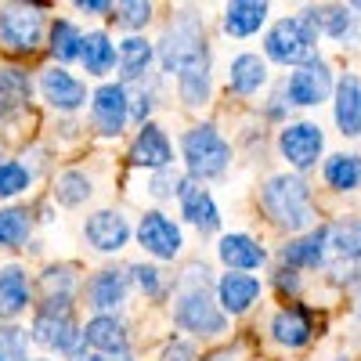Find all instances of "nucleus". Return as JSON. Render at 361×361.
<instances>
[{"label":"nucleus","mask_w":361,"mask_h":361,"mask_svg":"<svg viewBox=\"0 0 361 361\" xmlns=\"http://www.w3.org/2000/svg\"><path fill=\"white\" fill-rule=\"evenodd\" d=\"M329 250V228H311L307 235L293 238L282 246V264L286 267H318Z\"/></svg>","instance_id":"nucleus-24"},{"label":"nucleus","mask_w":361,"mask_h":361,"mask_svg":"<svg viewBox=\"0 0 361 361\" xmlns=\"http://www.w3.org/2000/svg\"><path fill=\"white\" fill-rule=\"evenodd\" d=\"M80 62H83V69H87L90 76H105V73H112V66H119V51H116V44L109 40V33L94 29V33L83 37Z\"/></svg>","instance_id":"nucleus-27"},{"label":"nucleus","mask_w":361,"mask_h":361,"mask_svg":"<svg viewBox=\"0 0 361 361\" xmlns=\"http://www.w3.org/2000/svg\"><path fill=\"white\" fill-rule=\"evenodd\" d=\"M311 336H314V325H311V314L304 307H282V311H275V318H271V340H275L279 347H286V350L307 347Z\"/></svg>","instance_id":"nucleus-20"},{"label":"nucleus","mask_w":361,"mask_h":361,"mask_svg":"<svg viewBox=\"0 0 361 361\" xmlns=\"http://www.w3.org/2000/svg\"><path fill=\"white\" fill-rule=\"evenodd\" d=\"M29 333H33V340L44 343L47 350L80 357L83 329L73 322V314H47V311H37V314H33V325H29Z\"/></svg>","instance_id":"nucleus-10"},{"label":"nucleus","mask_w":361,"mask_h":361,"mask_svg":"<svg viewBox=\"0 0 361 361\" xmlns=\"http://www.w3.org/2000/svg\"><path fill=\"white\" fill-rule=\"evenodd\" d=\"M322 177L333 192H354L361 188V156L357 152H336L322 166Z\"/></svg>","instance_id":"nucleus-29"},{"label":"nucleus","mask_w":361,"mask_h":361,"mask_svg":"<svg viewBox=\"0 0 361 361\" xmlns=\"http://www.w3.org/2000/svg\"><path fill=\"white\" fill-rule=\"evenodd\" d=\"M90 177L87 173H80V170H62L54 177V202H62V206H83L87 199H90Z\"/></svg>","instance_id":"nucleus-34"},{"label":"nucleus","mask_w":361,"mask_h":361,"mask_svg":"<svg viewBox=\"0 0 361 361\" xmlns=\"http://www.w3.org/2000/svg\"><path fill=\"white\" fill-rule=\"evenodd\" d=\"M116 18H119V25H127V29H141V25L152 22V4H145V0H119Z\"/></svg>","instance_id":"nucleus-38"},{"label":"nucleus","mask_w":361,"mask_h":361,"mask_svg":"<svg viewBox=\"0 0 361 361\" xmlns=\"http://www.w3.org/2000/svg\"><path fill=\"white\" fill-rule=\"evenodd\" d=\"M40 94H44V102H47L51 109H58V112H76V109L87 102V87H83V80H76L69 69L54 66V69H44V76H40Z\"/></svg>","instance_id":"nucleus-15"},{"label":"nucleus","mask_w":361,"mask_h":361,"mask_svg":"<svg viewBox=\"0 0 361 361\" xmlns=\"http://www.w3.org/2000/svg\"><path fill=\"white\" fill-rule=\"evenodd\" d=\"M267 83V62L260 54H235L231 58V69H228V87L235 90V94H243V98H250V94H257V90Z\"/></svg>","instance_id":"nucleus-25"},{"label":"nucleus","mask_w":361,"mask_h":361,"mask_svg":"<svg viewBox=\"0 0 361 361\" xmlns=\"http://www.w3.org/2000/svg\"><path fill=\"white\" fill-rule=\"evenodd\" d=\"M173 322L192 336H221L228 329V314L221 311L217 296L206 289V282L180 286L173 296Z\"/></svg>","instance_id":"nucleus-3"},{"label":"nucleus","mask_w":361,"mask_h":361,"mask_svg":"<svg viewBox=\"0 0 361 361\" xmlns=\"http://www.w3.org/2000/svg\"><path fill=\"white\" fill-rule=\"evenodd\" d=\"M275 286H279L282 293H296V289H300V279L293 275V271H279V275H275Z\"/></svg>","instance_id":"nucleus-44"},{"label":"nucleus","mask_w":361,"mask_h":361,"mask_svg":"<svg viewBox=\"0 0 361 361\" xmlns=\"http://www.w3.org/2000/svg\"><path fill=\"white\" fill-rule=\"evenodd\" d=\"M0 119H4V112H0Z\"/></svg>","instance_id":"nucleus-50"},{"label":"nucleus","mask_w":361,"mask_h":361,"mask_svg":"<svg viewBox=\"0 0 361 361\" xmlns=\"http://www.w3.org/2000/svg\"><path fill=\"white\" fill-rule=\"evenodd\" d=\"M159 62L170 76H185L195 69H209L206 29L195 15H180L159 40Z\"/></svg>","instance_id":"nucleus-2"},{"label":"nucleus","mask_w":361,"mask_h":361,"mask_svg":"<svg viewBox=\"0 0 361 361\" xmlns=\"http://www.w3.org/2000/svg\"><path fill=\"white\" fill-rule=\"evenodd\" d=\"M83 343L94 350V354H105V357H127L130 350V336H127V325L119 322L116 314H94L87 325H83Z\"/></svg>","instance_id":"nucleus-14"},{"label":"nucleus","mask_w":361,"mask_h":361,"mask_svg":"<svg viewBox=\"0 0 361 361\" xmlns=\"http://www.w3.org/2000/svg\"><path fill=\"white\" fill-rule=\"evenodd\" d=\"M322 148H325V134L311 119H296V123H286L279 130V152L293 170H311L322 159Z\"/></svg>","instance_id":"nucleus-8"},{"label":"nucleus","mask_w":361,"mask_h":361,"mask_svg":"<svg viewBox=\"0 0 361 361\" xmlns=\"http://www.w3.org/2000/svg\"><path fill=\"white\" fill-rule=\"evenodd\" d=\"M29 94H33V83H29L25 69L18 66H0V112H15L29 102Z\"/></svg>","instance_id":"nucleus-30"},{"label":"nucleus","mask_w":361,"mask_h":361,"mask_svg":"<svg viewBox=\"0 0 361 361\" xmlns=\"http://www.w3.org/2000/svg\"><path fill=\"white\" fill-rule=\"evenodd\" d=\"M0 44L11 54H33L44 44V15L29 4L0 8Z\"/></svg>","instance_id":"nucleus-7"},{"label":"nucleus","mask_w":361,"mask_h":361,"mask_svg":"<svg viewBox=\"0 0 361 361\" xmlns=\"http://www.w3.org/2000/svg\"><path fill=\"white\" fill-rule=\"evenodd\" d=\"M180 217H185L192 228H199L202 235H214L221 228V209L214 202V195H209L199 180H185V188H180Z\"/></svg>","instance_id":"nucleus-17"},{"label":"nucleus","mask_w":361,"mask_h":361,"mask_svg":"<svg viewBox=\"0 0 361 361\" xmlns=\"http://www.w3.org/2000/svg\"><path fill=\"white\" fill-rule=\"evenodd\" d=\"M286 98L289 105H300V109H311V105H322L336 94V80H333V69H329L325 58H311V62L296 66L289 76H286Z\"/></svg>","instance_id":"nucleus-6"},{"label":"nucleus","mask_w":361,"mask_h":361,"mask_svg":"<svg viewBox=\"0 0 361 361\" xmlns=\"http://www.w3.org/2000/svg\"><path fill=\"white\" fill-rule=\"evenodd\" d=\"M217 257L228 264V271H257L264 260H267V253H264V246L257 243L253 235H243V231H231V235H224L221 243H217Z\"/></svg>","instance_id":"nucleus-22"},{"label":"nucleus","mask_w":361,"mask_h":361,"mask_svg":"<svg viewBox=\"0 0 361 361\" xmlns=\"http://www.w3.org/2000/svg\"><path fill=\"white\" fill-rule=\"evenodd\" d=\"M159 361H195V347H192V343L173 340V343L163 350V357H159Z\"/></svg>","instance_id":"nucleus-41"},{"label":"nucleus","mask_w":361,"mask_h":361,"mask_svg":"<svg viewBox=\"0 0 361 361\" xmlns=\"http://www.w3.org/2000/svg\"><path fill=\"white\" fill-rule=\"evenodd\" d=\"M127 293H130V275L127 271L105 267V271H98V275L87 282V304L94 307L98 314H109V311H116L119 304H123Z\"/></svg>","instance_id":"nucleus-18"},{"label":"nucleus","mask_w":361,"mask_h":361,"mask_svg":"<svg viewBox=\"0 0 361 361\" xmlns=\"http://www.w3.org/2000/svg\"><path fill=\"white\" fill-rule=\"evenodd\" d=\"M336 361H350V357H336Z\"/></svg>","instance_id":"nucleus-49"},{"label":"nucleus","mask_w":361,"mask_h":361,"mask_svg":"<svg viewBox=\"0 0 361 361\" xmlns=\"http://www.w3.org/2000/svg\"><path fill=\"white\" fill-rule=\"evenodd\" d=\"M0 361H29L25 329H18V325H0Z\"/></svg>","instance_id":"nucleus-37"},{"label":"nucleus","mask_w":361,"mask_h":361,"mask_svg":"<svg viewBox=\"0 0 361 361\" xmlns=\"http://www.w3.org/2000/svg\"><path fill=\"white\" fill-rule=\"evenodd\" d=\"M333 116L343 137H361V76L347 73L343 80H336Z\"/></svg>","instance_id":"nucleus-21"},{"label":"nucleus","mask_w":361,"mask_h":361,"mask_svg":"<svg viewBox=\"0 0 361 361\" xmlns=\"http://www.w3.org/2000/svg\"><path fill=\"white\" fill-rule=\"evenodd\" d=\"M209 361H238L231 350H221V354H214V357H209Z\"/></svg>","instance_id":"nucleus-45"},{"label":"nucleus","mask_w":361,"mask_h":361,"mask_svg":"<svg viewBox=\"0 0 361 361\" xmlns=\"http://www.w3.org/2000/svg\"><path fill=\"white\" fill-rule=\"evenodd\" d=\"M180 156H185V166L195 180H214L231 163V145L221 137L214 123H195L180 137Z\"/></svg>","instance_id":"nucleus-4"},{"label":"nucleus","mask_w":361,"mask_h":361,"mask_svg":"<svg viewBox=\"0 0 361 361\" xmlns=\"http://www.w3.org/2000/svg\"><path fill=\"white\" fill-rule=\"evenodd\" d=\"M304 18L314 25L318 37H329L336 44L357 40V15L347 4H311V8H304Z\"/></svg>","instance_id":"nucleus-13"},{"label":"nucleus","mask_w":361,"mask_h":361,"mask_svg":"<svg viewBox=\"0 0 361 361\" xmlns=\"http://www.w3.org/2000/svg\"><path fill=\"white\" fill-rule=\"evenodd\" d=\"M76 8L87 11V15H105V11H116V4H109V0H76Z\"/></svg>","instance_id":"nucleus-43"},{"label":"nucleus","mask_w":361,"mask_h":361,"mask_svg":"<svg viewBox=\"0 0 361 361\" xmlns=\"http://www.w3.org/2000/svg\"><path fill=\"white\" fill-rule=\"evenodd\" d=\"M29 231H33V217H29V209H22V206L0 209V246H4V250L25 246Z\"/></svg>","instance_id":"nucleus-32"},{"label":"nucleus","mask_w":361,"mask_h":361,"mask_svg":"<svg viewBox=\"0 0 361 361\" xmlns=\"http://www.w3.org/2000/svg\"><path fill=\"white\" fill-rule=\"evenodd\" d=\"M130 275H134V282L141 286L145 296H159V293H163V279H159V271H156L152 264H134Z\"/></svg>","instance_id":"nucleus-40"},{"label":"nucleus","mask_w":361,"mask_h":361,"mask_svg":"<svg viewBox=\"0 0 361 361\" xmlns=\"http://www.w3.org/2000/svg\"><path fill=\"white\" fill-rule=\"evenodd\" d=\"M116 361H130V357H116Z\"/></svg>","instance_id":"nucleus-48"},{"label":"nucleus","mask_w":361,"mask_h":361,"mask_svg":"<svg viewBox=\"0 0 361 361\" xmlns=\"http://www.w3.org/2000/svg\"><path fill=\"white\" fill-rule=\"evenodd\" d=\"M350 8H354V11H361V4H350Z\"/></svg>","instance_id":"nucleus-47"},{"label":"nucleus","mask_w":361,"mask_h":361,"mask_svg":"<svg viewBox=\"0 0 361 361\" xmlns=\"http://www.w3.org/2000/svg\"><path fill=\"white\" fill-rule=\"evenodd\" d=\"M29 307V275L18 264L0 267V322H11Z\"/></svg>","instance_id":"nucleus-23"},{"label":"nucleus","mask_w":361,"mask_h":361,"mask_svg":"<svg viewBox=\"0 0 361 361\" xmlns=\"http://www.w3.org/2000/svg\"><path fill=\"white\" fill-rule=\"evenodd\" d=\"M83 235H87V243L94 246L98 253H119L130 243V224H127V217L119 214V209H98V214L87 217Z\"/></svg>","instance_id":"nucleus-12"},{"label":"nucleus","mask_w":361,"mask_h":361,"mask_svg":"<svg viewBox=\"0 0 361 361\" xmlns=\"http://www.w3.org/2000/svg\"><path fill=\"white\" fill-rule=\"evenodd\" d=\"M180 188H185V177L166 166V170L152 173V188H148V192H152L156 199H173V195H180Z\"/></svg>","instance_id":"nucleus-39"},{"label":"nucleus","mask_w":361,"mask_h":361,"mask_svg":"<svg viewBox=\"0 0 361 361\" xmlns=\"http://www.w3.org/2000/svg\"><path fill=\"white\" fill-rule=\"evenodd\" d=\"M267 22V4L264 0H231L224 8V29L228 37H253Z\"/></svg>","instance_id":"nucleus-26"},{"label":"nucleus","mask_w":361,"mask_h":361,"mask_svg":"<svg viewBox=\"0 0 361 361\" xmlns=\"http://www.w3.org/2000/svg\"><path fill=\"white\" fill-rule=\"evenodd\" d=\"M152 58H156V47L145 37H127L119 44V76H123V87L134 83V80H145Z\"/></svg>","instance_id":"nucleus-28"},{"label":"nucleus","mask_w":361,"mask_h":361,"mask_svg":"<svg viewBox=\"0 0 361 361\" xmlns=\"http://www.w3.org/2000/svg\"><path fill=\"white\" fill-rule=\"evenodd\" d=\"M177 90H180V102L199 109L209 102V69H195V73H185L177 76Z\"/></svg>","instance_id":"nucleus-35"},{"label":"nucleus","mask_w":361,"mask_h":361,"mask_svg":"<svg viewBox=\"0 0 361 361\" xmlns=\"http://www.w3.org/2000/svg\"><path fill=\"white\" fill-rule=\"evenodd\" d=\"M130 159H134V166H148V170L159 173L173 163V145L156 123H145L137 130L134 145H130Z\"/></svg>","instance_id":"nucleus-19"},{"label":"nucleus","mask_w":361,"mask_h":361,"mask_svg":"<svg viewBox=\"0 0 361 361\" xmlns=\"http://www.w3.org/2000/svg\"><path fill=\"white\" fill-rule=\"evenodd\" d=\"M329 250L340 260H361V217L329 224Z\"/></svg>","instance_id":"nucleus-31"},{"label":"nucleus","mask_w":361,"mask_h":361,"mask_svg":"<svg viewBox=\"0 0 361 361\" xmlns=\"http://www.w3.org/2000/svg\"><path fill=\"white\" fill-rule=\"evenodd\" d=\"M260 206L271 224L286 231H304L314 224V195L311 185L300 173H275L264 180L260 188Z\"/></svg>","instance_id":"nucleus-1"},{"label":"nucleus","mask_w":361,"mask_h":361,"mask_svg":"<svg viewBox=\"0 0 361 361\" xmlns=\"http://www.w3.org/2000/svg\"><path fill=\"white\" fill-rule=\"evenodd\" d=\"M90 119H94L98 134L105 137H119L130 119V94L123 83H102L90 94Z\"/></svg>","instance_id":"nucleus-9"},{"label":"nucleus","mask_w":361,"mask_h":361,"mask_svg":"<svg viewBox=\"0 0 361 361\" xmlns=\"http://www.w3.org/2000/svg\"><path fill=\"white\" fill-rule=\"evenodd\" d=\"M314 47H318V33H314V25L304 15H289V18L275 22L267 29V37H264V54L271 58V62L293 66V69L311 62Z\"/></svg>","instance_id":"nucleus-5"},{"label":"nucleus","mask_w":361,"mask_h":361,"mask_svg":"<svg viewBox=\"0 0 361 361\" xmlns=\"http://www.w3.org/2000/svg\"><path fill=\"white\" fill-rule=\"evenodd\" d=\"M137 243L156 260H173L180 253V246H185V238H180V228L163 214V209H148L137 221Z\"/></svg>","instance_id":"nucleus-11"},{"label":"nucleus","mask_w":361,"mask_h":361,"mask_svg":"<svg viewBox=\"0 0 361 361\" xmlns=\"http://www.w3.org/2000/svg\"><path fill=\"white\" fill-rule=\"evenodd\" d=\"M51 54L58 58V62H76V58L83 54V33L69 22V18H58L51 25Z\"/></svg>","instance_id":"nucleus-33"},{"label":"nucleus","mask_w":361,"mask_h":361,"mask_svg":"<svg viewBox=\"0 0 361 361\" xmlns=\"http://www.w3.org/2000/svg\"><path fill=\"white\" fill-rule=\"evenodd\" d=\"M257 300H260V279L257 275H246V271H228V275H221L217 304H221L224 314H231V318L246 314Z\"/></svg>","instance_id":"nucleus-16"},{"label":"nucleus","mask_w":361,"mask_h":361,"mask_svg":"<svg viewBox=\"0 0 361 361\" xmlns=\"http://www.w3.org/2000/svg\"><path fill=\"white\" fill-rule=\"evenodd\" d=\"M29 180H33V173H29L18 159H4L0 163V199H11V195L25 192Z\"/></svg>","instance_id":"nucleus-36"},{"label":"nucleus","mask_w":361,"mask_h":361,"mask_svg":"<svg viewBox=\"0 0 361 361\" xmlns=\"http://www.w3.org/2000/svg\"><path fill=\"white\" fill-rule=\"evenodd\" d=\"M148 116H152V98L148 94H137V98H130V119L134 123H148Z\"/></svg>","instance_id":"nucleus-42"},{"label":"nucleus","mask_w":361,"mask_h":361,"mask_svg":"<svg viewBox=\"0 0 361 361\" xmlns=\"http://www.w3.org/2000/svg\"><path fill=\"white\" fill-rule=\"evenodd\" d=\"M76 361H109V357H105V354H80Z\"/></svg>","instance_id":"nucleus-46"}]
</instances>
